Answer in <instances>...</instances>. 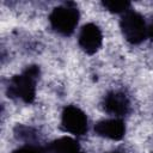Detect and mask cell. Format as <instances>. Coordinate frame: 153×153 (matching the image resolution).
Segmentation results:
<instances>
[{
	"mask_svg": "<svg viewBox=\"0 0 153 153\" xmlns=\"http://www.w3.org/2000/svg\"><path fill=\"white\" fill-rule=\"evenodd\" d=\"M39 76V67L36 65L26 67L22 73L8 80L6 92L10 98L30 104L36 98V85Z\"/></svg>",
	"mask_w": 153,
	"mask_h": 153,
	"instance_id": "obj_1",
	"label": "cell"
},
{
	"mask_svg": "<svg viewBox=\"0 0 153 153\" xmlns=\"http://www.w3.org/2000/svg\"><path fill=\"white\" fill-rule=\"evenodd\" d=\"M80 19V12L74 2H65L56 6L49 14L51 29L61 36H71L74 33Z\"/></svg>",
	"mask_w": 153,
	"mask_h": 153,
	"instance_id": "obj_2",
	"label": "cell"
},
{
	"mask_svg": "<svg viewBox=\"0 0 153 153\" xmlns=\"http://www.w3.org/2000/svg\"><path fill=\"white\" fill-rule=\"evenodd\" d=\"M120 26L126 41L130 44H140L149 38V24L137 11L129 10L122 14Z\"/></svg>",
	"mask_w": 153,
	"mask_h": 153,
	"instance_id": "obj_3",
	"label": "cell"
},
{
	"mask_svg": "<svg viewBox=\"0 0 153 153\" xmlns=\"http://www.w3.org/2000/svg\"><path fill=\"white\" fill-rule=\"evenodd\" d=\"M61 128L76 137L85 135L88 131L87 115L76 105H67L61 114Z\"/></svg>",
	"mask_w": 153,
	"mask_h": 153,
	"instance_id": "obj_4",
	"label": "cell"
},
{
	"mask_svg": "<svg viewBox=\"0 0 153 153\" xmlns=\"http://www.w3.org/2000/svg\"><path fill=\"white\" fill-rule=\"evenodd\" d=\"M78 44L87 55L96 54L103 44V32L100 27L94 23L82 25L78 35Z\"/></svg>",
	"mask_w": 153,
	"mask_h": 153,
	"instance_id": "obj_5",
	"label": "cell"
},
{
	"mask_svg": "<svg viewBox=\"0 0 153 153\" xmlns=\"http://www.w3.org/2000/svg\"><path fill=\"white\" fill-rule=\"evenodd\" d=\"M103 108L105 112L114 117L122 118L123 116L128 115L130 111V99L129 97L118 90L109 91L103 98Z\"/></svg>",
	"mask_w": 153,
	"mask_h": 153,
	"instance_id": "obj_6",
	"label": "cell"
},
{
	"mask_svg": "<svg viewBox=\"0 0 153 153\" xmlns=\"http://www.w3.org/2000/svg\"><path fill=\"white\" fill-rule=\"evenodd\" d=\"M93 130L98 136L112 141H120L126 135V123L118 117L105 118L97 122L93 127Z\"/></svg>",
	"mask_w": 153,
	"mask_h": 153,
	"instance_id": "obj_7",
	"label": "cell"
},
{
	"mask_svg": "<svg viewBox=\"0 0 153 153\" xmlns=\"http://www.w3.org/2000/svg\"><path fill=\"white\" fill-rule=\"evenodd\" d=\"M45 151L47 153H82L78 140L71 136H62L51 141L47 145Z\"/></svg>",
	"mask_w": 153,
	"mask_h": 153,
	"instance_id": "obj_8",
	"label": "cell"
},
{
	"mask_svg": "<svg viewBox=\"0 0 153 153\" xmlns=\"http://www.w3.org/2000/svg\"><path fill=\"white\" fill-rule=\"evenodd\" d=\"M103 6L112 12V13H126L127 11L130 10L131 4L129 1H121V0H115V1H103Z\"/></svg>",
	"mask_w": 153,
	"mask_h": 153,
	"instance_id": "obj_9",
	"label": "cell"
},
{
	"mask_svg": "<svg viewBox=\"0 0 153 153\" xmlns=\"http://www.w3.org/2000/svg\"><path fill=\"white\" fill-rule=\"evenodd\" d=\"M12 153H47L45 148L41 147V146H36L32 143H26L17 149H14Z\"/></svg>",
	"mask_w": 153,
	"mask_h": 153,
	"instance_id": "obj_10",
	"label": "cell"
},
{
	"mask_svg": "<svg viewBox=\"0 0 153 153\" xmlns=\"http://www.w3.org/2000/svg\"><path fill=\"white\" fill-rule=\"evenodd\" d=\"M110 153H122V152H120V151H114V152H110Z\"/></svg>",
	"mask_w": 153,
	"mask_h": 153,
	"instance_id": "obj_11",
	"label": "cell"
}]
</instances>
